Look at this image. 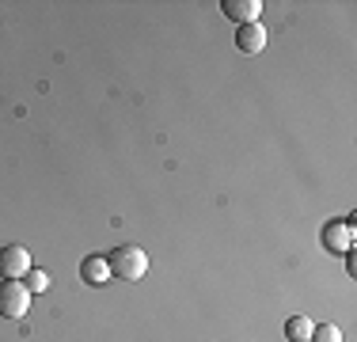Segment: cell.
I'll use <instances>...</instances> for the list:
<instances>
[{
	"label": "cell",
	"mask_w": 357,
	"mask_h": 342,
	"mask_svg": "<svg viewBox=\"0 0 357 342\" xmlns=\"http://www.w3.org/2000/svg\"><path fill=\"white\" fill-rule=\"evenodd\" d=\"M107 267L110 278H122V281H141L149 274V255L141 251L137 244H122L107 255Z\"/></svg>",
	"instance_id": "6da1fadb"
},
{
	"label": "cell",
	"mask_w": 357,
	"mask_h": 342,
	"mask_svg": "<svg viewBox=\"0 0 357 342\" xmlns=\"http://www.w3.org/2000/svg\"><path fill=\"white\" fill-rule=\"evenodd\" d=\"M31 312V293L23 281H0V315L8 320H20Z\"/></svg>",
	"instance_id": "7a4b0ae2"
},
{
	"label": "cell",
	"mask_w": 357,
	"mask_h": 342,
	"mask_svg": "<svg viewBox=\"0 0 357 342\" xmlns=\"http://www.w3.org/2000/svg\"><path fill=\"white\" fill-rule=\"evenodd\" d=\"M27 270H31V251L23 244H8L4 251H0V278L4 281L27 278Z\"/></svg>",
	"instance_id": "3957f363"
},
{
	"label": "cell",
	"mask_w": 357,
	"mask_h": 342,
	"mask_svg": "<svg viewBox=\"0 0 357 342\" xmlns=\"http://www.w3.org/2000/svg\"><path fill=\"white\" fill-rule=\"evenodd\" d=\"M220 12L228 15L232 23H259L262 15V0H220Z\"/></svg>",
	"instance_id": "277c9868"
},
{
	"label": "cell",
	"mask_w": 357,
	"mask_h": 342,
	"mask_svg": "<svg viewBox=\"0 0 357 342\" xmlns=\"http://www.w3.org/2000/svg\"><path fill=\"white\" fill-rule=\"evenodd\" d=\"M236 50H240V54H262V50H266V27H262V23H243V27L236 31Z\"/></svg>",
	"instance_id": "5b68a950"
},
{
	"label": "cell",
	"mask_w": 357,
	"mask_h": 342,
	"mask_svg": "<svg viewBox=\"0 0 357 342\" xmlns=\"http://www.w3.org/2000/svg\"><path fill=\"white\" fill-rule=\"evenodd\" d=\"M80 278L88 281V285H107V281H110L107 259H99V255H88V259L80 262Z\"/></svg>",
	"instance_id": "8992f818"
},
{
	"label": "cell",
	"mask_w": 357,
	"mask_h": 342,
	"mask_svg": "<svg viewBox=\"0 0 357 342\" xmlns=\"http://www.w3.org/2000/svg\"><path fill=\"white\" fill-rule=\"evenodd\" d=\"M350 236H354V225H327L323 228V244L331 251H350Z\"/></svg>",
	"instance_id": "52a82bcc"
},
{
	"label": "cell",
	"mask_w": 357,
	"mask_h": 342,
	"mask_svg": "<svg viewBox=\"0 0 357 342\" xmlns=\"http://www.w3.org/2000/svg\"><path fill=\"white\" fill-rule=\"evenodd\" d=\"M312 327H316V323H312L308 315H293V320H285L289 342H308V339H312Z\"/></svg>",
	"instance_id": "ba28073f"
},
{
	"label": "cell",
	"mask_w": 357,
	"mask_h": 342,
	"mask_svg": "<svg viewBox=\"0 0 357 342\" xmlns=\"http://www.w3.org/2000/svg\"><path fill=\"white\" fill-rule=\"evenodd\" d=\"M23 285H27V293H46V289H50V274H46V270H38V267H31V270H27V281H23Z\"/></svg>",
	"instance_id": "9c48e42d"
},
{
	"label": "cell",
	"mask_w": 357,
	"mask_h": 342,
	"mask_svg": "<svg viewBox=\"0 0 357 342\" xmlns=\"http://www.w3.org/2000/svg\"><path fill=\"white\" fill-rule=\"evenodd\" d=\"M308 342H342V331H338L335 323H319V327H312Z\"/></svg>",
	"instance_id": "30bf717a"
}]
</instances>
